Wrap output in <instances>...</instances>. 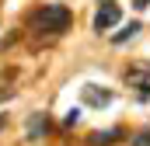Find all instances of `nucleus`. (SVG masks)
<instances>
[{
	"mask_svg": "<svg viewBox=\"0 0 150 146\" xmlns=\"http://www.w3.org/2000/svg\"><path fill=\"white\" fill-rule=\"evenodd\" d=\"M122 80H126V87H133L143 101L150 98V59H133L126 73H122Z\"/></svg>",
	"mask_w": 150,
	"mask_h": 146,
	"instance_id": "2",
	"label": "nucleus"
},
{
	"mask_svg": "<svg viewBox=\"0 0 150 146\" xmlns=\"http://www.w3.org/2000/svg\"><path fill=\"white\" fill-rule=\"evenodd\" d=\"M84 101L94 105V108H101V105L112 101V91H98V84H84Z\"/></svg>",
	"mask_w": 150,
	"mask_h": 146,
	"instance_id": "4",
	"label": "nucleus"
},
{
	"mask_svg": "<svg viewBox=\"0 0 150 146\" xmlns=\"http://www.w3.org/2000/svg\"><path fill=\"white\" fill-rule=\"evenodd\" d=\"M133 7H136V11H143V7H150V0H133Z\"/></svg>",
	"mask_w": 150,
	"mask_h": 146,
	"instance_id": "10",
	"label": "nucleus"
},
{
	"mask_svg": "<svg viewBox=\"0 0 150 146\" xmlns=\"http://www.w3.org/2000/svg\"><path fill=\"white\" fill-rule=\"evenodd\" d=\"M119 18H122V11H119L115 0H98V11H94V32H108V28H115Z\"/></svg>",
	"mask_w": 150,
	"mask_h": 146,
	"instance_id": "3",
	"label": "nucleus"
},
{
	"mask_svg": "<svg viewBox=\"0 0 150 146\" xmlns=\"http://www.w3.org/2000/svg\"><path fill=\"white\" fill-rule=\"evenodd\" d=\"M136 35H140V21H133L129 28H122L119 35H112V42H115V45H122V42H129V38H136Z\"/></svg>",
	"mask_w": 150,
	"mask_h": 146,
	"instance_id": "7",
	"label": "nucleus"
},
{
	"mask_svg": "<svg viewBox=\"0 0 150 146\" xmlns=\"http://www.w3.org/2000/svg\"><path fill=\"white\" fill-rule=\"evenodd\" d=\"M112 139H119V129H105V132H91L87 146H112Z\"/></svg>",
	"mask_w": 150,
	"mask_h": 146,
	"instance_id": "5",
	"label": "nucleus"
},
{
	"mask_svg": "<svg viewBox=\"0 0 150 146\" xmlns=\"http://www.w3.org/2000/svg\"><path fill=\"white\" fill-rule=\"evenodd\" d=\"M129 146H150V129H140V132L129 139Z\"/></svg>",
	"mask_w": 150,
	"mask_h": 146,
	"instance_id": "8",
	"label": "nucleus"
},
{
	"mask_svg": "<svg viewBox=\"0 0 150 146\" xmlns=\"http://www.w3.org/2000/svg\"><path fill=\"white\" fill-rule=\"evenodd\" d=\"M42 132H49V122H45V115H32V129H28V136L38 139Z\"/></svg>",
	"mask_w": 150,
	"mask_h": 146,
	"instance_id": "6",
	"label": "nucleus"
},
{
	"mask_svg": "<svg viewBox=\"0 0 150 146\" xmlns=\"http://www.w3.org/2000/svg\"><path fill=\"white\" fill-rule=\"evenodd\" d=\"M77 122H80V111L74 108V111H70V115H67V122H63V125H77Z\"/></svg>",
	"mask_w": 150,
	"mask_h": 146,
	"instance_id": "9",
	"label": "nucleus"
},
{
	"mask_svg": "<svg viewBox=\"0 0 150 146\" xmlns=\"http://www.w3.org/2000/svg\"><path fill=\"white\" fill-rule=\"evenodd\" d=\"M70 21H74V14H70L67 4H45V7H38L35 14L28 18V32H32L35 42H42V38H59L70 28Z\"/></svg>",
	"mask_w": 150,
	"mask_h": 146,
	"instance_id": "1",
	"label": "nucleus"
}]
</instances>
